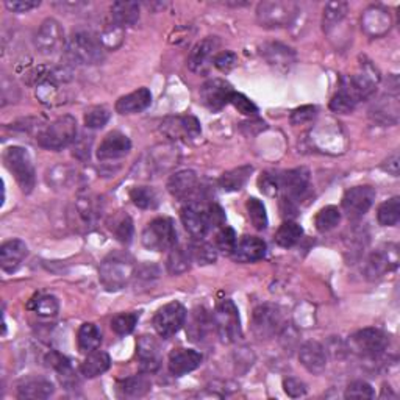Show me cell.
<instances>
[{
	"instance_id": "cell-50",
	"label": "cell",
	"mask_w": 400,
	"mask_h": 400,
	"mask_svg": "<svg viewBox=\"0 0 400 400\" xmlns=\"http://www.w3.org/2000/svg\"><path fill=\"white\" fill-rule=\"evenodd\" d=\"M140 321V313H121L113 317V321H111V330H113L116 335L119 336H125V335H130L136 324Z\"/></svg>"
},
{
	"instance_id": "cell-15",
	"label": "cell",
	"mask_w": 400,
	"mask_h": 400,
	"mask_svg": "<svg viewBox=\"0 0 400 400\" xmlns=\"http://www.w3.org/2000/svg\"><path fill=\"white\" fill-rule=\"evenodd\" d=\"M181 223L188 233L194 239H205L208 231L211 230L210 219H208L206 208L197 202H188L181 208L180 213Z\"/></svg>"
},
{
	"instance_id": "cell-29",
	"label": "cell",
	"mask_w": 400,
	"mask_h": 400,
	"mask_svg": "<svg viewBox=\"0 0 400 400\" xmlns=\"http://www.w3.org/2000/svg\"><path fill=\"white\" fill-rule=\"evenodd\" d=\"M261 55L269 65L275 68H290L294 60L295 53L288 46L280 43H268L261 47Z\"/></svg>"
},
{
	"instance_id": "cell-14",
	"label": "cell",
	"mask_w": 400,
	"mask_h": 400,
	"mask_svg": "<svg viewBox=\"0 0 400 400\" xmlns=\"http://www.w3.org/2000/svg\"><path fill=\"white\" fill-rule=\"evenodd\" d=\"M159 130L171 141H188L199 138L202 127L194 116H169L162 122Z\"/></svg>"
},
{
	"instance_id": "cell-6",
	"label": "cell",
	"mask_w": 400,
	"mask_h": 400,
	"mask_svg": "<svg viewBox=\"0 0 400 400\" xmlns=\"http://www.w3.org/2000/svg\"><path fill=\"white\" fill-rule=\"evenodd\" d=\"M213 324L222 342L231 344L243 338L241 317L233 300L226 299L216 307L213 313Z\"/></svg>"
},
{
	"instance_id": "cell-4",
	"label": "cell",
	"mask_w": 400,
	"mask_h": 400,
	"mask_svg": "<svg viewBox=\"0 0 400 400\" xmlns=\"http://www.w3.org/2000/svg\"><path fill=\"white\" fill-rule=\"evenodd\" d=\"M4 163L6 169L14 175L22 193L30 194L35 188L36 172L28 152L19 146L8 147L4 154Z\"/></svg>"
},
{
	"instance_id": "cell-35",
	"label": "cell",
	"mask_w": 400,
	"mask_h": 400,
	"mask_svg": "<svg viewBox=\"0 0 400 400\" xmlns=\"http://www.w3.org/2000/svg\"><path fill=\"white\" fill-rule=\"evenodd\" d=\"M149 374H140V375H133V377L125 379L122 381H119V391L125 396V397H142L146 396L150 388H152V381L147 377Z\"/></svg>"
},
{
	"instance_id": "cell-16",
	"label": "cell",
	"mask_w": 400,
	"mask_h": 400,
	"mask_svg": "<svg viewBox=\"0 0 400 400\" xmlns=\"http://www.w3.org/2000/svg\"><path fill=\"white\" fill-rule=\"evenodd\" d=\"M399 265V252L397 246L388 244L375 251L366 261V275L369 280L381 278L386 272L394 270Z\"/></svg>"
},
{
	"instance_id": "cell-55",
	"label": "cell",
	"mask_w": 400,
	"mask_h": 400,
	"mask_svg": "<svg viewBox=\"0 0 400 400\" xmlns=\"http://www.w3.org/2000/svg\"><path fill=\"white\" fill-rule=\"evenodd\" d=\"M77 211L85 223H93L95 221V218H98L99 210H98V206L94 205L93 199L85 197V199H78Z\"/></svg>"
},
{
	"instance_id": "cell-11",
	"label": "cell",
	"mask_w": 400,
	"mask_h": 400,
	"mask_svg": "<svg viewBox=\"0 0 400 400\" xmlns=\"http://www.w3.org/2000/svg\"><path fill=\"white\" fill-rule=\"evenodd\" d=\"M375 200V189L369 185L347 189L342 196V210L349 219H359L371 210Z\"/></svg>"
},
{
	"instance_id": "cell-25",
	"label": "cell",
	"mask_w": 400,
	"mask_h": 400,
	"mask_svg": "<svg viewBox=\"0 0 400 400\" xmlns=\"http://www.w3.org/2000/svg\"><path fill=\"white\" fill-rule=\"evenodd\" d=\"M299 359L302 366L305 367L310 374H315V375L322 374L327 367L325 347L317 341H308L300 347Z\"/></svg>"
},
{
	"instance_id": "cell-22",
	"label": "cell",
	"mask_w": 400,
	"mask_h": 400,
	"mask_svg": "<svg viewBox=\"0 0 400 400\" xmlns=\"http://www.w3.org/2000/svg\"><path fill=\"white\" fill-rule=\"evenodd\" d=\"M308 185L310 171L307 167H295V169L280 174V191H283V196L293 200L305 194Z\"/></svg>"
},
{
	"instance_id": "cell-54",
	"label": "cell",
	"mask_w": 400,
	"mask_h": 400,
	"mask_svg": "<svg viewBox=\"0 0 400 400\" xmlns=\"http://www.w3.org/2000/svg\"><path fill=\"white\" fill-rule=\"evenodd\" d=\"M258 186L261 193L268 196H275L280 191V174L278 172H263L258 179Z\"/></svg>"
},
{
	"instance_id": "cell-30",
	"label": "cell",
	"mask_w": 400,
	"mask_h": 400,
	"mask_svg": "<svg viewBox=\"0 0 400 400\" xmlns=\"http://www.w3.org/2000/svg\"><path fill=\"white\" fill-rule=\"evenodd\" d=\"M53 385L49 380L33 379L22 381L18 386V399L22 400H43L53 394Z\"/></svg>"
},
{
	"instance_id": "cell-20",
	"label": "cell",
	"mask_w": 400,
	"mask_h": 400,
	"mask_svg": "<svg viewBox=\"0 0 400 400\" xmlns=\"http://www.w3.org/2000/svg\"><path fill=\"white\" fill-rule=\"evenodd\" d=\"M219 46L221 41L218 36H206L202 41H199L189 53L188 68L197 74H202L210 66L213 55L219 49Z\"/></svg>"
},
{
	"instance_id": "cell-52",
	"label": "cell",
	"mask_w": 400,
	"mask_h": 400,
	"mask_svg": "<svg viewBox=\"0 0 400 400\" xmlns=\"http://www.w3.org/2000/svg\"><path fill=\"white\" fill-rule=\"evenodd\" d=\"M344 397H346V399H374L375 391L367 381L355 380V381H352L350 385L346 388Z\"/></svg>"
},
{
	"instance_id": "cell-36",
	"label": "cell",
	"mask_w": 400,
	"mask_h": 400,
	"mask_svg": "<svg viewBox=\"0 0 400 400\" xmlns=\"http://www.w3.org/2000/svg\"><path fill=\"white\" fill-rule=\"evenodd\" d=\"M303 235V228L294 221H285L275 233V243L283 247V249H290V247L295 246Z\"/></svg>"
},
{
	"instance_id": "cell-61",
	"label": "cell",
	"mask_w": 400,
	"mask_h": 400,
	"mask_svg": "<svg viewBox=\"0 0 400 400\" xmlns=\"http://www.w3.org/2000/svg\"><path fill=\"white\" fill-rule=\"evenodd\" d=\"M280 210H282L283 218H288V221L294 218V216H298V206L294 205V200L286 196L282 197V202H280Z\"/></svg>"
},
{
	"instance_id": "cell-12",
	"label": "cell",
	"mask_w": 400,
	"mask_h": 400,
	"mask_svg": "<svg viewBox=\"0 0 400 400\" xmlns=\"http://www.w3.org/2000/svg\"><path fill=\"white\" fill-rule=\"evenodd\" d=\"M66 39L60 22L46 19L35 35V47L43 55H55L65 49Z\"/></svg>"
},
{
	"instance_id": "cell-24",
	"label": "cell",
	"mask_w": 400,
	"mask_h": 400,
	"mask_svg": "<svg viewBox=\"0 0 400 400\" xmlns=\"http://www.w3.org/2000/svg\"><path fill=\"white\" fill-rule=\"evenodd\" d=\"M27 253L28 247L22 239H10L0 246V268L6 274H13L26 260Z\"/></svg>"
},
{
	"instance_id": "cell-21",
	"label": "cell",
	"mask_w": 400,
	"mask_h": 400,
	"mask_svg": "<svg viewBox=\"0 0 400 400\" xmlns=\"http://www.w3.org/2000/svg\"><path fill=\"white\" fill-rule=\"evenodd\" d=\"M132 150V141L127 135L121 132H110L100 146L98 147V158L100 162L117 159L125 157Z\"/></svg>"
},
{
	"instance_id": "cell-28",
	"label": "cell",
	"mask_w": 400,
	"mask_h": 400,
	"mask_svg": "<svg viewBox=\"0 0 400 400\" xmlns=\"http://www.w3.org/2000/svg\"><path fill=\"white\" fill-rule=\"evenodd\" d=\"M111 366V358L103 350H94L86 354V358L83 359L82 366H80V372L86 379H95L99 375L105 374Z\"/></svg>"
},
{
	"instance_id": "cell-17",
	"label": "cell",
	"mask_w": 400,
	"mask_h": 400,
	"mask_svg": "<svg viewBox=\"0 0 400 400\" xmlns=\"http://www.w3.org/2000/svg\"><path fill=\"white\" fill-rule=\"evenodd\" d=\"M167 191L180 202H193L194 196L200 193L197 174L191 169L172 174L169 180H167Z\"/></svg>"
},
{
	"instance_id": "cell-37",
	"label": "cell",
	"mask_w": 400,
	"mask_h": 400,
	"mask_svg": "<svg viewBox=\"0 0 400 400\" xmlns=\"http://www.w3.org/2000/svg\"><path fill=\"white\" fill-rule=\"evenodd\" d=\"M377 221L383 227H394L400 221V197L394 196L383 202L377 210Z\"/></svg>"
},
{
	"instance_id": "cell-44",
	"label": "cell",
	"mask_w": 400,
	"mask_h": 400,
	"mask_svg": "<svg viewBox=\"0 0 400 400\" xmlns=\"http://www.w3.org/2000/svg\"><path fill=\"white\" fill-rule=\"evenodd\" d=\"M340 222H341V211L336 206L329 205L322 208V210L316 214L315 226L321 233H325V231H330L338 227Z\"/></svg>"
},
{
	"instance_id": "cell-47",
	"label": "cell",
	"mask_w": 400,
	"mask_h": 400,
	"mask_svg": "<svg viewBox=\"0 0 400 400\" xmlns=\"http://www.w3.org/2000/svg\"><path fill=\"white\" fill-rule=\"evenodd\" d=\"M46 363L52 369H55L58 372V375L61 377V381L65 380L68 381L69 379L74 380V371H72V364L69 362V358H66L65 355H61L60 352H51L46 357Z\"/></svg>"
},
{
	"instance_id": "cell-31",
	"label": "cell",
	"mask_w": 400,
	"mask_h": 400,
	"mask_svg": "<svg viewBox=\"0 0 400 400\" xmlns=\"http://www.w3.org/2000/svg\"><path fill=\"white\" fill-rule=\"evenodd\" d=\"M111 19L121 28L132 27L140 19V5L136 2H115L111 5Z\"/></svg>"
},
{
	"instance_id": "cell-10",
	"label": "cell",
	"mask_w": 400,
	"mask_h": 400,
	"mask_svg": "<svg viewBox=\"0 0 400 400\" xmlns=\"http://www.w3.org/2000/svg\"><path fill=\"white\" fill-rule=\"evenodd\" d=\"M283 327L282 311L272 303H263L253 310L252 329L260 340H268L277 335Z\"/></svg>"
},
{
	"instance_id": "cell-49",
	"label": "cell",
	"mask_w": 400,
	"mask_h": 400,
	"mask_svg": "<svg viewBox=\"0 0 400 400\" xmlns=\"http://www.w3.org/2000/svg\"><path fill=\"white\" fill-rule=\"evenodd\" d=\"M122 38H124V28L116 26L113 21L107 23L99 35V39L103 44V47H105V49H113V51L122 44Z\"/></svg>"
},
{
	"instance_id": "cell-43",
	"label": "cell",
	"mask_w": 400,
	"mask_h": 400,
	"mask_svg": "<svg viewBox=\"0 0 400 400\" xmlns=\"http://www.w3.org/2000/svg\"><path fill=\"white\" fill-rule=\"evenodd\" d=\"M357 103L358 100L354 98V94H352L346 86L341 85L340 91L336 93L330 100V110L333 113L338 115H349L355 110Z\"/></svg>"
},
{
	"instance_id": "cell-23",
	"label": "cell",
	"mask_w": 400,
	"mask_h": 400,
	"mask_svg": "<svg viewBox=\"0 0 400 400\" xmlns=\"http://www.w3.org/2000/svg\"><path fill=\"white\" fill-rule=\"evenodd\" d=\"M188 317V324H186V335L188 338L193 342H204L208 335L211 333V330L214 329L213 324V316L208 313L206 308L204 307H196L193 311H191Z\"/></svg>"
},
{
	"instance_id": "cell-27",
	"label": "cell",
	"mask_w": 400,
	"mask_h": 400,
	"mask_svg": "<svg viewBox=\"0 0 400 400\" xmlns=\"http://www.w3.org/2000/svg\"><path fill=\"white\" fill-rule=\"evenodd\" d=\"M152 103V93L147 88H140L130 94L122 95L116 102V111L119 115H136L147 110Z\"/></svg>"
},
{
	"instance_id": "cell-13",
	"label": "cell",
	"mask_w": 400,
	"mask_h": 400,
	"mask_svg": "<svg viewBox=\"0 0 400 400\" xmlns=\"http://www.w3.org/2000/svg\"><path fill=\"white\" fill-rule=\"evenodd\" d=\"M233 93V86L226 80L211 78L200 88V102L213 113H218L223 107L228 105Z\"/></svg>"
},
{
	"instance_id": "cell-19",
	"label": "cell",
	"mask_w": 400,
	"mask_h": 400,
	"mask_svg": "<svg viewBox=\"0 0 400 400\" xmlns=\"http://www.w3.org/2000/svg\"><path fill=\"white\" fill-rule=\"evenodd\" d=\"M204 362V355L194 349H174L169 354V372L174 377H183L189 372L196 371Z\"/></svg>"
},
{
	"instance_id": "cell-53",
	"label": "cell",
	"mask_w": 400,
	"mask_h": 400,
	"mask_svg": "<svg viewBox=\"0 0 400 400\" xmlns=\"http://www.w3.org/2000/svg\"><path fill=\"white\" fill-rule=\"evenodd\" d=\"M230 103L244 116H257L258 115V107L255 105V103L247 98V95H244L241 93L235 91L233 95H231Z\"/></svg>"
},
{
	"instance_id": "cell-34",
	"label": "cell",
	"mask_w": 400,
	"mask_h": 400,
	"mask_svg": "<svg viewBox=\"0 0 400 400\" xmlns=\"http://www.w3.org/2000/svg\"><path fill=\"white\" fill-rule=\"evenodd\" d=\"M191 261H193V258H191L189 249L186 251L185 247L181 246H174L169 251V255H167V263H166L167 272H169L171 275L185 274V272L189 270L191 268Z\"/></svg>"
},
{
	"instance_id": "cell-9",
	"label": "cell",
	"mask_w": 400,
	"mask_h": 400,
	"mask_svg": "<svg viewBox=\"0 0 400 400\" xmlns=\"http://www.w3.org/2000/svg\"><path fill=\"white\" fill-rule=\"evenodd\" d=\"M186 308L180 302H171L162 307L154 316V327L163 340H169L179 333L186 322Z\"/></svg>"
},
{
	"instance_id": "cell-39",
	"label": "cell",
	"mask_w": 400,
	"mask_h": 400,
	"mask_svg": "<svg viewBox=\"0 0 400 400\" xmlns=\"http://www.w3.org/2000/svg\"><path fill=\"white\" fill-rule=\"evenodd\" d=\"M347 13H349V5L346 2L327 4L324 8V19H322V28L325 33H330V31L338 26L344 18H346Z\"/></svg>"
},
{
	"instance_id": "cell-18",
	"label": "cell",
	"mask_w": 400,
	"mask_h": 400,
	"mask_svg": "<svg viewBox=\"0 0 400 400\" xmlns=\"http://www.w3.org/2000/svg\"><path fill=\"white\" fill-rule=\"evenodd\" d=\"M136 357L140 359V369L144 374H155L162 366V352L154 336L142 335L136 341Z\"/></svg>"
},
{
	"instance_id": "cell-33",
	"label": "cell",
	"mask_w": 400,
	"mask_h": 400,
	"mask_svg": "<svg viewBox=\"0 0 400 400\" xmlns=\"http://www.w3.org/2000/svg\"><path fill=\"white\" fill-rule=\"evenodd\" d=\"M78 350L82 354H90V352L98 350L102 344V333L99 327L91 322H86L78 329L77 335Z\"/></svg>"
},
{
	"instance_id": "cell-8",
	"label": "cell",
	"mask_w": 400,
	"mask_h": 400,
	"mask_svg": "<svg viewBox=\"0 0 400 400\" xmlns=\"http://www.w3.org/2000/svg\"><path fill=\"white\" fill-rule=\"evenodd\" d=\"M299 6L294 2H261L257 8V19L261 27H286L295 19Z\"/></svg>"
},
{
	"instance_id": "cell-45",
	"label": "cell",
	"mask_w": 400,
	"mask_h": 400,
	"mask_svg": "<svg viewBox=\"0 0 400 400\" xmlns=\"http://www.w3.org/2000/svg\"><path fill=\"white\" fill-rule=\"evenodd\" d=\"M246 208H247V214H249L252 226L257 230H266L268 228V213H266V206L263 205L261 200H258L257 197H249L246 202Z\"/></svg>"
},
{
	"instance_id": "cell-5",
	"label": "cell",
	"mask_w": 400,
	"mask_h": 400,
	"mask_svg": "<svg viewBox=\"0 0 400 400\" xmlns=\"http://www.w3.org/2000/svg\"><path fill=\"white\" fill-rule=\"evenodd\" d=\"M142 246L152 252H166L177 246V230L171 218H157L150 221L141 236Z\"/></svg>"
},
{
	"instance_id": "cell-59",
	"label": "cell",
	"mask_w": 400,
	"mask_h": 400,
	"mask_svg": "<svg viewBox=\"0 0 400 400\" xmlns=\"http://www.w3.org/2000/svg\"><path fill=\"white\" fill-rule=\"evenodd\" d=\"M41 5L39 0H6L5 6L13 13H28Z\"/></svg>"
},
{
	"instance_id": "cell-51",
	"label": "cell",
	"mask_w": 400,
	"mask_h": 400,
	"mask_svg": "<svg viewBox=\"0 0 400 400\" xmlns=\"http://www.w3.org/2000/svg\"><path fill=\"white\" fill-rule=\"evenodd\" d=\"M110 111L105 107H93L85 113L86 129H102L110 121Z\"/></svg>"
},
{
	"instance_id": "cell-58",
	"label": "cell",
	"mask_w": 400,
	"mask_h": 400,
	"mask_svg": "<svg viewBox=\"0 0 400 400\" xmlns=\"http://www.w3.org/2000/svg\"><path fill=\"white\" fill-rule=\"evenodd\" d=\"M317 115V108L313 105H305L293 111L291 115V124L293 125H302L305 122H310L311 119H315Z\"/></svg>"
},
{
	"instance_id": "cell-60",
	"label": "cell",
	"mask_w": 400,
	"mask_h": 400,
	"mask_svg": "<svg viewBox=\"0 0 400 400\" xmlns=\"http://www.w3.org/2000/svg\"><path fill=\"white\" fill-rule=\"evenodd\" d=\"M208 211V219H210L211 228H221L222 226H226V214H223L222 208L216 204H211L210 206L206 208Z\"/></svg>"
},
{
	"instance_id": "cell-26",
	"label": "cell",
	"mask_w": 400,
	"mask_h": 400,
	"mask_svg": "<svg viewBox=\"0 0 400 400\" xmlns=\"http://www.w3.org/2000/svg\"><path fill=\"white\" fill-rule=\"evenodd\" d=\"M268 246L258 236H243L236 244V249L231 258L238 263H255L266 257Z\"/></svg>"
},
{
	"instance_id": "cell-41",
	"label": "cell",
	"mask_w": 400,
	"mask_h": 400,
	"mask_svg": "<svg viewBox=\"0 0 400 400\" xmlns=\"http://www.w3.org/2000/svg\"><path fill=\"white\" fill-rule=\"evenodd\" d=\"M189 253L193 261H197L199 265H213L218 258L216 246L204 241V239H196V243L189 246Z\"/></svg>"
},
{
	"instance_id": "cell-42",
	"label": "cell",
	"mask_w": 400,
	"mask_h": 400,
	"mask_svg": "<svg viewBox=\"0 0 400 400\" xmlns=\"http://www.w3.org/2000/svg\"><path fill=\"white\" fill-rule=\"evenodd\" d=\"M130 199L136 206L141 208V210H155L159 204L157 191L150 186L133 188L130 191Z\"/></svg>"
},
{
	"instance_id": "cell-46",
	"label": "cell",
	"mask_w": 400,
	"mask_h": 400,
	"mask_svg": "<svg viewBox=\"0 0 400 400\" xmlns=\"http://www.w3.org/2000/svg\"><path fill=\"white\" fill-rule=\"evenodd\" d=\"M236 244H238V236L233 228L228 226H222L221 228H218V233H216V244H214L218 252L231 257L236 249Z\"/></svg>"
},
{
	"instance_id": "cell-7",
	"label": "cell",
	"mask_w": 400,
	"mask_h": 400,
	"mask_svg": "<svg viewBox=\"0 0 400 400\" xmlns=\"http://www.w3.org/2000/svg\"><path fill=\"white\" fill-rule=\"evenodd\" d=\"M388 344L389 340L385 332L369 327V329L358 330L350 336L349 349L359 357L374 359L385 354Z\"/></svg>"
},
{
	"instance_id": "cell-2",
	"label": "cell",
	"mask_w": 400,
	"mask_h": 400,
	"mask_svg": "<svg viewBox=\"0 0 400 400\" xmlns=\"http://www.w3.org/2000/svg\"><path fill=\"white\" fill-rule=\"evenodd\" d=\"M68 52L70 58L80 65H99L105 58V47L100 43L99 35H94L88 30H78L72 33L68 41Z\"/></svg>"
},
{
	"instance_id": "cell-1",
	"label": "cell",
	"mask_w": 400,
	"mask_h": 400,
	"mask_svg": "<svg viewBox=\"0 0 400 400\" xmlns=\"http://www.w3.org/2000/svg\"><path fill=\"white\" fill-rule=\"evenodd\" d=\"M135 261L129 253L115 252L100 263L99 280L107 291H121L135 275Z\"/></svg>"
},
{
	"instance_id": "cell-62",
	"label": "cell",
	"mask_w": 400,
	"mask_h": 400,
	"mask_svg": "<svg viewBox=\"0 0 400 400\" xmlns=\"http://www.w3.org/2000/svg\"><path fill=\"white\" fill-rule=\"evenodd\" d=\"M383 171H386L388 174L393 175V177H399V171H400V158L399 154H393L391 157H388V159L383 163Z\"/></svg>"
},
{
	"instance_id": "cell-3",
	"label": "cell",
	"mask_w": 400,
	"mask_h": 400,
	"mask_svg": "<svg viewBox=\"0 0 400 400\" xmlns=\"http://www.w3.org/2000/svg\"><path fill=\"white\" fill-rule=\"evenodd\" d=\"M77 140V121L74 116L65 115L55 119L38 133L36 141L47 150H61Z\"/></svg>"
},
{
	"instance_id": "cell-48",
	"label": "cell",
	"mask_w": 400,
	"mask_h": 400,
	"mask_svg": "<svg viewBox=\"0 0 400 400\" xmlns=\"http://www.w3.org/2000/svg\"><path fill=\"white\" fill-rule=\"evenodd\" d=\"M28 308L43 317H53L58 315L60 302L55 295H39L36 300H33V303H30Z\"/></svg>"
},
{
	"instance_id": "cell-38",
	"label": "cell",
	"mask_w": 400,
	"mask_h": 400,
	"mask_svg": "<svg viewBox=\"0 0 400 400\" xmlns=\"http://www.w3.org/2000/svg\"><path fill=\"white\" fill-rule=\"evenodd\" d=\"M374 23H377V26H375L374 36L383 35L391 26L389 14L385 10H381V8H379V6L371 8V10H367L366 14H364L363 27H364L366 31H369L374 27Z\"/></svg>"
},
{
	"instance_id": "cell-57",
	"label": "cell",
	"mask_w": 400,
	"mask_h": 400,
	"mask_svg": "<svg viewBox=\"0 0 400 400\" xmlns=\"http://www.w3.org/2000/svg\"><path fill=\"white\" fill-rule=\"evenodd\" d=\"M283 389H285V393L293 399H299L307 394V385L300 379H295V377L285 379Z\"/></svg>"
},
{
	"instance_id": "cell-56",
	"label": "cell",
	"mask_w": 400,
	"mask_h": 400,
	"mask_svg": "<svg viewBox=\"0 0 400 400\" xmlns=\"http://www.w3.org/2000/svg\"><path fill=\"white\" fill-rule=\"evenodd\" d=\"M238 63V57L236 53L233 52H228V51H223L221 53H216L214 58H213V65L216 69H219L221 72H230L236 66Z\"/></svg>"
},
{
	"instance_id": "cell-32",
	"label": "cell",
	"mask_w": 400,
	"mask_h": 400,
	"mask_svg": "<svg viewBox=\"0 0 400 400\" xmlns=\"http://www.w3.org/2000/svg\"><path fill=\"white\" fill-rule=\"evenodd\" d=\"M253 172V166L243 164L235 169L223 172L219 179V186L227 191V193H233V191L243 189V186L251 179V174Z\"/></svg>"
},
{
	"instance_id": "cell-40",
	"label": "cell",
	"mask_w": 400,
	"mask_h": 400,
	"mask_svg": "<svg viewBox=\"0 0 400 400\" xmlns=\"http://www.w3.org/2000/svg\"><path fill=\"white\" fill-rule=\"evenodd\" d=\"M110 230L111 233L116 236L117 241H121L124 244L132 243L135 228H133V221L129 214L125 213L116 214L110 223Z\"/></svg>"
}]
</instances>
